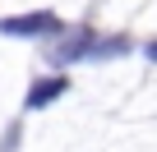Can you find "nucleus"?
<instances>
[{"instance_id":"nucleus-1","label":"nucleus","mask_w":157,"mask_h":152,"mask_svg":"<svg viewBox=\"0 0 157 152\" xmlns=\"http://www.w3.org/2000/svg\"><path fill=\"white\" fill-rule=\"evenodd\" d=\"M0 32L5 37H56L60 32V19L56 14H10V19H0Z\"/></svg>"},{"instance_id":"nucleus-2","label":"nucleus","mask_w":157,"mask_h":152,"mask_svg":"<svg viewBox=\"0 0 157 152\" xmlns=\"http://www.w3.org/2000/svg\"><path fill=\"white\" fill-rule=\"evenodd\" d=\"M69 92V79L65 74H51V79H42V83H33L28 88V97H23V111H42V106H51L56 97H65Z\"/></svg>"},{"instance_id":"nucleus-3","label":"nucleus","mask_w":157,"mask_h":152,"mask_svg":"<svg viewBox=\"0 0 157 152\" xmlns=\"http://www.w3.org/2000/svg\"><path fill=\"white\" fill-rule=\"evenodd\" d=\"M143 55H148V60L157 65V42H148V46H143Z\"/></svg>"}]
</instances>
